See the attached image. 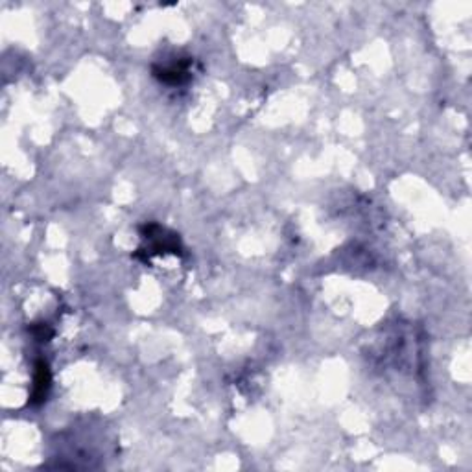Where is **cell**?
I'll list each match as a JSON object with an SVG mask.
<instances>
[{"instance_id": "obj_1", "label": "cell", "mask_w": 472, "mask_h": 472, "mask_svg": "<svg viewBox=\"0 0 472 472\" xmlns=\"http://www.w3.org/2000/svg\"><path fill=\"white\" fill-rule=\"evenodd\" d=\"M154 76L168 85H183L190 80V61H176L166 67H154Z\"/></svg>"}, {"instance_id": "obj_2", "label": "cell", "mask_w": 472, "mask_h": 472, "mask_svg": "<svg viewBox=\"0 0 472 472\" xmlns=\"http://www.w3.org/2000/svg\"><path fill=\"white\" fill-rule=\"evenodd\" d=\"M50 388V371L45 362L37 364L36 380H34V399L36 401H43L47 397V391Z\"/></svg>"}]
</instances>
